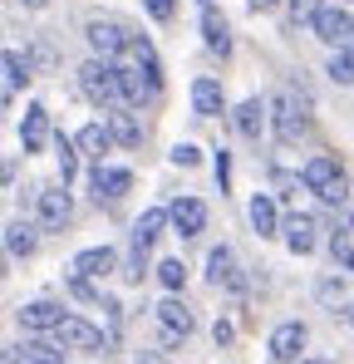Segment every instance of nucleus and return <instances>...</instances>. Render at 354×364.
I'll list each match as a JSON object with an SVG mask.
<instances>
[{
  "instance_id": "nucleus-1",
  "label": "nucleus",
  "mask_w": 354,
  "mask_h": 364,
  "mask_svg": "<svg viewBox=\"0 0 354 364\" xmlns=\"http://www.w3.org/2000/svg\"><path fill=\"white\" fill-rule=\"evenodd\" d=\"M79 89H84L104 114L128 109V104H123V84H118V60H89V64H79Z\"/></svg>"
},
{
  "instance_id": "nucleus-2",
  "label": "nucleus",
  "mask_w": 354,
  "mask_h": 364,
  "mask_svg": "<svg viewBox=\"0 0 354 364\" xmlns=\"http://www.w3.org/2000/svg\"><path fill=\"white\" fill-rule=\"evenodd\" d=\"M300 182H305L325 207H345V202H350V182H345L340 163H335L330 153H315V158L300 168Z\"/></svg>"
},
{
  "instance_id": "nucleus-3",
  "label": "nucleus",
  "mask_w": 354,
  "mask_h": 364,
  "mask_svg": "<svg viewBox=\"0 0 354 364\" xmlns=\"http://www.w3.org/2000/svg\"><path fill=\"white\" fill-rule=\"evenodd\" d=\"M84 40H89L94 60H118V55H128V50H133V40H138V35H128V25H123V20H104V15H94V20L84 25Z\"/></svg>"
},
{
  "instance_id": "nucleus-4",
  "label": "nucleus",
  "mask_w": 354,
  "mask_h": 364,
  "mask_svg": "<svg viewBox=\"0 0 354 364\" xmlns=\"http://www.w3.org/2000/svg\"><path fill=\"white\" fill-rule=\"evenodd\" d=\"M271 133H276V143H300V133H305V104L295 99V89H276L271 94Z\"/></svg>"
},
{
  "instance_id": "nucleus-5",
  "label": "nucleus",
  "mask_w": 354,
  "mask_h": 364,
  "mask_svg": "<svg viewBox=\"0 0 354 364\" xmlns=\"http://www.w3.org/2000/svg\"><path fill=\"white\" fill-rule=\"evenodd\" d=\"M310 30H315V40H325L330 50H350L354 45V15L345 5H325V10L310 20Z\"/></svg>"
},
{
  "instance_id": "nucleus-6",
  "label": "nucleus",
  "mask_w": 354,
  "mask_h": 364,
  "mask_svg": "<svg viewBox=\"0 0 354 364\" xmlns=\"http://www.w3.org/2000/svg\"><path fill=\"white\" fill-rule=\"evenodd\" d=\"M153 320H158V340L173 350V345H182L192 330H197V320H192V310H187V301H177V296H168V301L153 310Z\"/></svg>"
},
{
  "instance_id": "nucleus-7",
  "label": "nucleus",
  "mask_w": 354,
  "mask_h": 364,
  "mask_svg": "<svg viewBox=\"0 0 354 364\" xmlns=\"http://www.w3.org/2000/svg\"><path fill=\"white\" fill-rule=\"evenodd\" d=\"M305 345H310V330H305L300 320H286V325L271 330L266 355H271V364H300L305 360Z\"/></svg>"
},
{
  "instance_id": "nucleus-8",
  "label": "nucleus",
  "mask_w": 354,
  "mask_h": 364,
  "mask_svg": "<svg viewBox=\"0 0 354 364\" xmlns=\"http://www.w3.org/2000/svg\"><path fill=\"white\" fill-rule=\"evenodd\" d=\"M69 217H74L69 187H64V182H59V187H40V197H35V222H40L45 232H64Z\"/></svg>"
},
{
  "instance_id": "nucleus-9",
  "label": "nucleus",
  "mask_w": 354,
  "mask_h": 364,
  "mask_svg": "<svg viewBox=\"0 0 354 364\" xmlns=\"http://www.w3.org/2000/svg\"><path fill=\"white\" fill-rule=\"evenodd\" d=\"M55 345L59 350H84V355H99L104 350V330L99 325H89L84 315H64L55 330Z\"/></svg>"
},
{
  "instance_id": "nucleus-10",
  "label": "nucleus",
  "mask_w": 354,
  "mask_h": 364,
  "mask_svg": "<svg viewBox=\"0 0 354 364\" xmlns=\"http://www.w3.org/2000/svg\"><path fill=\"white\" fill-rule=\"evenodd\" d=\"M192 109H197V119H222V114H227L222 79H212V74H197V79H192Z\"/></svg>"
},
{
  "instance_id": "nucleus-11",
  "label": "nucleus",
  "mask_w": 354,
  "mask_h": 364,
  "mask_svg": "<svg viewBox=\"0 0 354 364\" xmlns=\"http://www.w3.org/2000/svg\"><path fill=\"white\" fill-rule=\"evenodd\" d=\"M207 281H212L217 291H241V266H236L232 246H212V251H207Z\"/></svg>"
},
{
  "instance_id": "nucleus-12",
  "label": "nucleus",
  "mask_w": 354,
  "mask_h": 364,
  "mask_svg": "<svg viewBox=\"0 0 354 364\" xmlns=\"http://www.w3.org/2000/svg\"><path fill=\"white\" fill-rule=\"evenodd\" d=\"M114 266H118V251H114V246H84V251L69 261V271H74V276H84V281H104Z\"/></svg>"
},
{
  "instance_id": "nucleus-13",
  "label": "nucleus",
  "mask_w": 354,
  "mask_h": 364,
  "mask_svg": "<svg viewBox=\"0 0 354 364\" xmlns=\"http://www.w3.org/2000/svg\"><path fill=\"white\" fill-rule=\"evenodd\" d=\"M50 138H55V128H50V109H45V104H30L25 119H20V148H25V153H40Z\"/></svg>"
},
{
  "instance_id": "nucleus-14",
  "label": "nucleus",
  "mask_w": 354,
  "mask_h": 364,
  "mask_svg": "<svg viewBox=\"0 0 354 364\" xmlns=\"http://www.w3.org/2000/svg\"><path fill=\"white\" fill-rule=\"evenodd\" d=\"M168 217H173L177 237H197V232H207V202H202V197H177L173 207H168Z\"/></svg>"
},
{
  "instance_id": "nucleus-15",
  "label": "nucleus",
  "mask_w": 354,
  "mask_h": 364,
  "mask_svg": "<svg viewBox=\"0 0 354 364\" xmlns=\"http://www.w3.org/2000/svg\"><path fill=\"white\" fill-rule=\"evenodd\" d=\"M281 237H286V246H291L295 256H310V251L320 246V222H315V217H305V212H295V217H286Z\"/></svg>"
},
{
  "instance_id": "nucleus-16",
  "label": "nucleus",
  "mask_w": 354,
  "mask_h": 364,
  "mask_svg": "<svg viewBox=\"0 0 354 364\" xmlns=\"http://www.w3.org/2000/svg\"><path fill=\"white\" fill-rule=\"evenodd\" d=\"M89 187H94V197H99V202H118V197L133 187V173H128V168H109V163H94Z\"/></svg>"
},
{
  "instance_id": "nucleus-17",
  "label": "nucleus",
  "mask_w": 354,
  "mask_h": 364,
  "mask_svg": "<svg viewBox=\"0 0 354 364\" xmlns=\"http://www.w3.org/2000/svg\"><path fill=\"white\" fill-rule=\"evenodd\" d=\"M246 217H251V227H256V237H281V207H276V197L271 192H256L251 197V207H246Z\"/></svg>"
},
{
  "instance_id": "nucleus-18",
  "label": "nucleus",
  "mask_w": 354,
  "mask_h": 364,
  "mask_svg": "<svg viewBox=\"0 0 354 364\" xmlns=\"http://www.w3.org/2000/svg\"><path fill=\"white\" fill-rule=\"evenodd\" d=\"M15 315H20V325H25L30 335H45V330L55 335V330H59V320H64V310H59L55 301H30V305H20Z\"/></svg>"
},
{
  "instance_id": "nucleus-19",
  "label": "nucleus",
  "mask_w": 354,
  "mask_h": 364,
  "mask_svg": "<svg viewBox=\"0 0 354 364\" xmlns=\"http://www.w3.org/2000/svg\"><path fill=\"white\" fill-rule=\"evenodd\" d=\"M266 123H271V104H261V99H241L232 109V128L241 138H261Z\"/></svg>"
},
{
  "instance_id": "nucleus-20",
  "label": "nucleus",
  "mask_w": 354,
  "mask_h": 364,
  "mask_svg": "<svg viewBox=\"0 0 354 364\" xmlns=\"http://www.w3.org/2000/svg\"><path fill=\"white\" fill-rule=\"evenodd\" d=\"M74 143H79V153H84V158L104 163V153L114 148V133H109V123H84V128L74 133Z\"/></svg>"
},
{
  "instance_id": "nucleus-21",
  "label": "nucleus",
  "mask_w": 354,
  "mask_h": 364,
  "mask_svg": "<svg viewBox=\"0 0 354 364\" xmlns=\"http://www.w3.org/2000/svg\"><path fill=\"white\" fill-rule=\"evenodd\" d=\"M35 246H40V232H35L30 222H10V227H5V251H10V261L35 256Z\"/></svg>"
},
{
  "instance_id": "nucleus-22",
  "label": "nucleus",
  "mask_w": 354,
  "mask_h": 364,
  "mask_svg": "<svg viewBox=\"0 0 354 364\" xmlns=\"http://www.w3.org/2000/svg\"><path fill=\"white\" fill-rule=\"evenodd\" d=\"M5 364H64V350L45 345V340H25V345L10 350V360H5Z\"/></svg>"
},
{
  "instance_id": "nucleus-23",
  "label": "nucleus",
  "mask_w": 354,
  "mask_h": 364,
  "mask_svg": "<svg viewBox=\"0 0 354 364\" xmlns=\"http://www.w3.org/2000/svg\"><path fill=\"white\" fill-rule=\"evenodd\" d=\"M173 217H168V207H148L138 222H133V232H128V242H138V246H153L158 242V232L168 227Z\"/></svg>"
},
{
  "instance_id": "nucleus-24",
  "label": "nucleus",
  "mask_w": 354,
  "mask_h": 364,
  "mask_svg": "<svg viewBox=\"0 0 354 364\" xmlns=\"http://www.w3.org/2000/svg\"><path fill=\"white\" fill-rule=\"evenodd\" d=\"M109 133H114V143H123V148H133V143H143V123H138V114L133 109H114L109 114Z\"/></svg>"
},
{
  "instance_id": "nucleus-25",
  "label": "nucleus",
  "mask_w": 354,
  "mask_h": 364,
  "mask_svg": "<svg viewBox=\"0 0 354 364\" xmlns=\"http://www.w3.org/2000/svg\"><path fill=\"white\" fill-rule=\"evenodd\" d=\"M202 40H207L212 55H227V50H232V35H227V20L217 15V5L202 10Z\"/></svg>"
},
{
  "instance_id": "nucleus-26",
  "label": "nucleus",
  "mask_w": 354,
  "mask_h": 364,
  "mask_svg": "<svg viewBox=\"0 0 354 364\" xmlns=\"http://www.w3.org/2000/svg\"><path fill=\"white\" fill-rule=\"evenodd\" d=\"M0 69H5V104H10V99H15V89L30 79V60H25L20 50H5V55H0Z\"/></svg>"
},
{
  "instance_id": "nucleus-27",
  "label": "nucleus",
  "mask_w": 354,
  "mask_h": 364,
  "mask_svg": "<svg viewBox=\"0 0 354 364\" xmlns=\"http://www.w3.org/2000/svg\"><path fill=\"white\" fill-rule=\"evenodd\" d=\"M128 55H133V64H138L143 74H148V84H153V89H163V64H158V50H153L148 40H133V50H128Z\"/></svg>"
},
{
  "instance_id": "nucleus-28",
  "label": "nucleus",
  "mask_w": 354,
  "mask_h": 364,
  "mask_svg": "<svg viewBox=\"0 0 354 364\" xmlns=\"http://www.w3.org/2000/svg\"><path fill=\"white\" fill-rule=\"evenodd\" d=\"M158 281H163V291H168V296H177V291L187 286V266H182L177 256H168V261H158Z\"/></svg>"
},
{
  "instance_id": "nucleus-29",
  "label": "nucleus",
  "mask_w": 354,
  "mask_h": 364,
  "mask_svg": "<svg viewBox=\"0 0 354 364\" xmlns=\"http://www.w3.org/2000/svg\"><path fill=\"white\" fill-rule=\"evenodd\" d=\"M325 74H330L335 84H354V45L350 50H335L330 64H325Z\"/></svg>"
},
{
  "instance_id": "nucleus-30",
  "label": "nucleus",
  "mask_w": 354,
  "mask_h": 364,
  "mask_svg": "<svg viewBox=\"0 0 354 364\" xmlns=\"http://www.w3.org/2000/svg\"><path fill=\"white\" fill-rule=\"evenodd\" d=\"M143 271H148V246L128 242V256H123V281H143Z\"/></svg>"
},
{
  "instance_id": "nucleus-31",
  "label": "nucleus",
  "mask_w": 354,
  "mask_h": 364,
  "mask_svg": "<svg viewBox=\"0 0 354 364\" xmlns=\"http://www.w3.org/2000/svg\"><path fill=\"white\" fill-rule=\"evenodd\" d=\"M59 182L69 187V178H74V168H79V143H69V138H59Z\"/></svg>"
},
{
  "instance_id": "nucleus-32",
  "label": "nucleus",
  "mask_w": 354,
  "mask_h": 364,
  "mask_svg": "<svg viewBox=\"0 0 354 364\" xmlns=\"http://www.w3.org/2000/svg\"><path fill=\"white\" fill-rule=\"evenodd\" d=\"M330 256H335L345 271H354V232H335V237H330Z\"/></svg>"
},
{
  "instance_id": "nucleus-33",
  "label": "nucleus",
  "mask_w": 354,
  "mask_h": 364,
  "mask_svg": "<svg viewBox=\"0 0 354 364\" xmlns=\"http://www.w3.org/2000/svg\"><path fill=\"white\" fill-rule=\"evenodd\" d=\"M69 296H79V301H104V296H99V286H94V281H84V276H74V271H69Z\"/></svg>"
},
{
  "instance_id": "nucleus-34",
  "label": "nucleus",
  "mask_w": 354,
  "mask_h": 364,
  "mask_svg": "<svg viewBox=\"0 0 354 364\" xmlns=\"http://www.w3.org/2000/svg\"><path fill=\"white\" fill-rule=\"evenodd\" d=\"M320 10H325L320 0H291V20H295V25H300V20H315Z\"/></svg>"
},
{
  "instance_id": "nucleus-35",
  "label": "nucleus",
  "mask_w": 354,
  "mask_h": 364,
  "mask_svg": "<svg viewBox=\"0 0 354 364\" xmlns=\"http://www.w3.org/2000/svg\"><path fill=\"white\" fill-rule=\"evenodd\" d=\"M143 10H148V15H153V20H173L177 0H143Z\"/></svg>"
},
{
  "instance_id": "nucleus-36",
  "label": "nucleus",
  "mask_w": 354,
  "mask_h": 364,
  "mask_svg": "<svg viewBox=\"0 0 354 364\" xmlns=\"http://www.w3.org/2000/svg\"><path fill=\"white\" fill-rule=\"evenodd\" d=\"M173 163L192 168V163H197V148H192V143H177V148H173Z\"/></svg>"
},
{
  "instance_id": "nucleus-37",
  "label": "nucleus",
  "mask_w": 354,
  "mask_h": 364,
  "mask_svg": "<svg viewBox=\"0 0 354 364\" xmlns=\"http://www.w3.org/2000/svg\"><path fill=\"white\" fill-rule=\"evenodd\" d=\"M217 182H222V192H227V182H232V158H227V153H217Z\"/></svg>"
},
{
  "instance_id": "nucleus-38",
  "label": "nucleus",
  "mask_w": 354,
  "mask_h": 364,
  "mask_svg": "<svg viewBox=\"0 0 354 364\" xmlns=\"http://www.w3.org/2000/svg\"><path fill=\"white\" fill-rule=\"evenodd\" d=\"M340 296H345L340 281H320V301H340Z\"/></svg>"
},
{
  "instance_id": "nucleus-39",
  "label": "nucleus",
  "mask_w": 354,
  "mask_h": 364,
  "mask_svg": "<svg viewBox=\"0 0 354 364\" xmlns=\"http://www.w3.org/2000/svg\"><path fill=\"white\" fill-rule=\"evenodd\" d=\"M300 364H335V360H330V355H305Z\"/></svg>"
},
{
  "instance_id": "nucleus-40",
  "label": "nucleus",
  "mask_w": 354,
  "mask_h": 364,
  "mask_svg": "<svg viewBox=\"0 0 354 364\" xmlns=\"http://www.w3.org/2000/svg\"><path fill=\"white\" fill-rule=\"evenodd\" d=\"M25 5H30V10H40V5H45V0H25Z\"/></svg>"
},
{
  "instance_id": "nucleus-41",
  "label": "nucleus",
  "mask_w": 354,
  "mask_h": 364,
  "mask_svg": "<svg viewBox=\"0 0 354 364\" xmlns=\"http://www.w3.org/2000/svg\"><path fill=\"white\" fill-rule=\"evenodd\" d=\"M251 5H276V0H251Z\"/></svg>"
},
{
  "instance_id": "nucleus-42",
  "label": "nucleus",
  "mask_w": 354,
  "mask_h": 364,
  "mask_svg": "<svg viewBox=\"0 0 354 364\" xmlns=\"http://www.w3.org/2000/svg\"><path fill=\"white\" fill-rule=\"evenodd\" d=\"M345 315H350V325H354V305H350V310H345Z\"/></svg>"
},
{
  "instance_id": "nucleus-43",
  "label": "nucleus",
  "mask_w": 354,
  "mask_h": 364,
  "mask_svg": "<svg viewBox=\"0 0 354 364\" xmlns=\"http://www.w3.org/2000/svg\"><path fill=\"white\" fill-rule=\"evenodd\" d=\"M207 5H212V0H202V10H207Z\"/></svg>"
},
{
  "instance_id": "nucleus-44",
  "label": "nucleus",
  "mask_w": 354,
  "mask_h": 364,
  "mask_svg": "<svg viewBox=\"0 0 354 364\" xmlns=\"http://www.w3.org/2000/svg\"><path fill=\"white\" fill-rule=\"evenodd\" d=\"M345 5H354V0H345Z\"/></svg>"
}]
</instances>
